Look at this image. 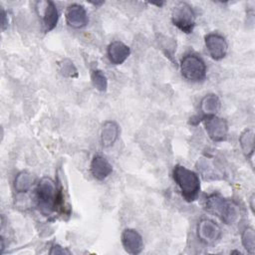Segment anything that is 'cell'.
Returning <instances> with one entry per match:
<instances>
[{"label": "cell", "mask_w": 255, "mask_h": 255, "mask_svg": "<svg viewBox=\"0 0 255 255\" xmlns=\"http://www.w3.org/2000/svg\"><path fill=\"white\" fill-rule=\"evenodd\" d=\"M122 244L125 250L131 255L139 254L143 249L141 235L132 228H127L122 233Z\"/></svg>", "instance_id": "cell-11"}, {"label": "cell", "mask_w": 255, "mask_h": 255, "mask_svg": "<svg viewBox=\"0 0 255 255\" xmlns=\"http://www.w3.org/2000/svg\"><path fill=\"white\" fill-rule=\"evenodd\" d=\"M36 9L42 18L45 31H52L59 21V12L55 3L52 1H39L36 3Z\"/></svg>", "instance_id": "cell-8"}, {"label": "cell", "mask_w": 255, "mask_h": 255, "mask_svg": "<svg viewBox=\"0 0 255 255\" xmlns=\"http://www.w3.org/2000/svg\"><path fill=\"white\" fill-rule=\"evenodd\" d=\"M203 124L208 136L213 141H223L228 134V124L226 120L211 116L203 119Z\"/></svg>", "instance_id": "cell-7"}, {"label": "cell", "mask_w": 255, "mask_h": 255, "mask_svg": "<svg viewBox=\"0 0 255 255\" xmlns=\"http://www.w3.org/2000/svg\"><path fill=\"white\" fill-rule=\"evenodd\" d=\"M107 54L113 65H122L130 55V49L121 41H114L108 46Z\"/></svg>", "instance_id": "cell-12"}, {"label": "cell", "mask_w": 255, "mask_h": 255, "mask_svg": "<svg viewBox=\"0 0 255 255\" xmlns=\"http://www.w3.org/2000/svg\"><path fill=\"white\" fill-rule=\"evenodd\" d=\"M59 72L61 75L67 78H77L78 77V71L75 67L74 63L69 59H64L61 62L58 63Z\"/></svg>", "instance_id": "cell-19"}, {"label": "cell", "mask_w": 255, "mask_h": 255, "mask_svg": "<svg viewBox=\"0 0 255 255\" xmlns=\"http://www.w3.org/2000/svg\"><path fill=\"white\" fill-rule=\"evenodd\" d=\"M49 253L52 254V255L53 254H70V251L65 249L64 247L58 245V244H54V245H52L51 250L49 251Z\"/></svg>", "instance_id": "cell-21"}, {"label": "cell", "mask_w": 255, "mask_h": 255, "mask_svg": "<svg viewBox=\"0 0 255 255\" xmlns=\"http://www.w3.org/2000/svg\"><path fill=\"white\" fill-rule=\"evenodd\" d=\"M204 42L205 47L213 60L219 61L226 56L228 51V45L223 36L217 33H210L205 36Z\"/></svg>", "instance_id": "cell-9"}, {"label": "cell", "mask_w": 255, "mask_h": 255, "mask_svg": "<svg viewBox=\"0 0 255 255\" xmlns=\"http://www.w3.org/2000/svg\"><path fill=\"white\" fill-rule=\"evenodd\" d=\"M67 24L74 29H81L87 26L89 17L84 6L74 3L67 7L65 12Z\"/></svg>", "instance_id": "cell-10"}, {"label": "cell", "mask_w": 255, "mask_h": 255, "mask_svg": "<svg viewBox=\"0 0 255 255\" xmlns=\"http://www.w3.org/2000/svg\"><path fill=\"white\" fill-rule=\"evenodd\" d=\"M172 177L178 185L182 197L187 202L197 199L200 192V180L194 171L183 165L176 164L172 170Z\"/></svg>", "instance_id": "cell-3"}, {"label": "cell", "mask_w": 255, "mask_h": 255, "mask_svg": "<svg viewBox=\"0 0 255 255\" xmlns=\"http://www.w3.org/2000/svg\"><path fill=\"white\" fill-rule=\"evenodd\" d=\"M180 72L189 82H201L206 77V65L195 54H187L180 61Z\"/></svg>", "instance_id": "cell-4"}, {"label": "cell", "mask_w": 255, "mask_h": 255, "mask_svg": "<svg viewBox=\"0 0 255 255\" xmlns=\"http://www.w3.org/2000/svg\"><path fill=\"white\" fill-rule=\"evenodd\" d=\"M221 108V102L217 95L209 94L202 98L200 101L199 109L203 115V119L211 116H215ZM202 119V120H203Z\"/></svg>", "instance_id": "cell-15"}, {"label": "cell", "mask_w": 255, "mask_h": 255, "mask_svg": "<svg viewBox=\"0 0 255 255\" xmlns=\"http://www.w3.org/2000/svg\"><path fill=\"white\" fill-rule=\"evenodd\" d=\"M33 181L34 178L31 173L27 171H21L16 175L14 179V188L18 193H25L31 188Z\"/></svg>", "instance_id": "cell-17"}, {"label": "cell", "mask_w": 255, "mask_h": 255, "mask_svg": "<svg viewBox=\"0 0 255 255\" xmlns=\"http://www.w3.org/2000/svg\"><path fill=\"white\" fill-rule=\"evenodd\" d=\"M90 170L97 180L106 179L113 171V166L107 158L102 155H95L91 161Z\"/></svg>", "instance_id": "cell-13"}, {"label": "cell", "mask_w": 255, "mask_h": 255, "mask_svg": "<svg viewBox=\"0 0 255 255\" xmlns=\"http://www.w3.org/2000/svg\"><path fill=\"white\" fill-rule=\"evenodd\" d=\"M196 233L202 243L213 244L221 237V228L212 219L203 218L197 224Z\"/></svg>", "instance_id": "cell-6"}, {"label": "cell", "mask_w": 255, "mask_h": 255, "mask_svg": "<svg viewBox=\"0 0 255 255\" xmlns=\"http://www.w3.org/2000/svg\"><path fill=\"white\" fill-rule=\"evenodd\" d=\"M171 22L182 32L189 34L195 27V13L186 2H178L171 11Z\"/></svg>", "instance_id": "cell-5"}, {"label": "cell", "mask_w": 255, "mask_h": 255, "mask_svg": "<svg viewBox=\"0 0 255 255\" xmlns=\"http://www.w3.org/2000/svg\"><path fill=\"white\" fill-rule=\"evenodd\" d=\"M93 86L100 92L107 91L108 88V80L106 75L101 70H94L91 75Z\"/></svg>", "instance_id": "cell-20"}, {"label": "cell", "mask_w": 255, "mask_h": 255, "mask_svg": "<svg viewBox=\"0 0 255 255\" xmlns=\"http://www.w3.org/2000/svg\"><path fill=\"white\" fill-rule=\"evenodd\" d=\"M1 16H2L1 27H2V31H4L8 27V16H7V13L4 9L1 10Z\"/></svg>", "instance_id": "cell-22"}, {"label": "cell", "mask_w": 255, "mask_h": 255, "mask_svg": "<svg viewBox=\"0 0 255 255\" xmlns=\"http://www.w3.org/2000/svg\"><path fill=\"white\" fill-rule=\"evenodd\" d=\"M120 134V128L114 121H107L101 128V142L103 146H112L118 139Z\"/></svg>", "instance_id": "cell-14"}, {"label": "cell", "mask_w": 255, "mask_h": 255, "mask_svg": "<svg viewBox=\"0 0 255 255\" xmlns=\"http://www.w3.org/2000/svg\"><path fill=\"white\" fill-rule=\"evenodd\" d=\"M241 242L249 254L255 253V231L252 227H246L241 235Z\"/></svg>", "instance_id": "cell-18"}, {"label": "cell", "mask_w": 255, "mask_h": 255, "mask_svg": "<svg viewBox=\"0 0 255 255\" xmlns=\"http://www.w3.org/2000/svg\"><path fill=\"white\" fill-rule=\"evenodd\" d=\"M254 198H255V195L252 194L251 197H250V207H251L252 212H254V200H255Z\"/></svg>", "instance_id": "cell-23"}, {"label": "cell", "mask_w": 255, "mask_h": 255, "mask_svg": "<svg viewBox=\"0 0 255 255\" xmlns=\"http://www.w3.org/2000/svg\"><path fill=\"white\" fill-rule=\"evenodd\" d=\"M207 211L217 215L225 224H235L240 220L241 209L239 204L232 200L222 197L220 194H210L205 200Z\"/></svg>", "instance_id": "cell-2"}, {"label": "cell", "mask_w": 255, "mask_h": 255, "mask_svg": "<svg viewBox=\"0 0 255 255\" xmlns=\"http://www.w3.org/2000/svg\"><path fill=\"white\" fill-rule=\"evenodd\" d=\"M34 198L38 209L45 215L58 210L63 206V194L61 188L50 177H43L34 190Z\"/></svg>", "instance_id": "cell-1"}, {"label": "cell", "mask_w": 255, "mask_h": 255, "mask_svg": "<svg viewBox=\"0 0 255 255\" xmlns=\"http://www.w3.org/2000/svg\"><path fill=\"white\" fill-rule=\"evenodd\" d=\"M254 129L252 128H245L239 136V143L246 157L251 158L254 153Z\"/></svg>", "instance_id": "cell-16"}]
</instances>
